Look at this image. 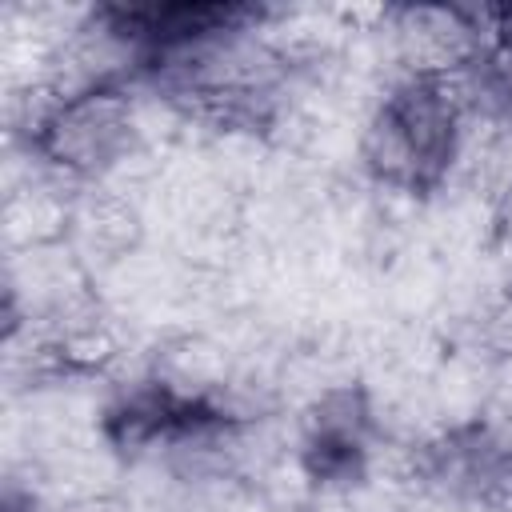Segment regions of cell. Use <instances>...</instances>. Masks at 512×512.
Returning a JSON list of instances; mask_svg holds the SVG:
<instances>
[{"label": "cell", "instance_id": "2", "mask_svg": "<svg viewBox=\"0 0 512 512\" xmlns=\"http://www.w3.org/2000/svg\"><path fill=\"white\" fill-rule=\"evenodd\" d=\"M32 144L60 176L80 188L112 184L148 148L140 136L132 88H100L56 100Z\"/></svg>", "mask_w": 512, "mask_h": 512}, {"label": "cell", "instance_id": "1", "mask_svg": "<svg viewBox=\"0 0 512 512\" xmlns=\"http://www.w3.org/2000/svg\"><path fill=\"white\" fill-rule=\"evenodd\" d=\"M456 76H396L360 124V164L392 192L440 188L464 140Z\"/></svg>", "mask_w": 512, "mask_h": 512}]
</instances>
